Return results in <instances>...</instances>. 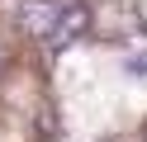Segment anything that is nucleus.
Wrapping results in <instances>:
<instances>
[{
  "label": "nucleus",
  "instance_id": "obj_1",
  "mask_svg": "<svg viewBox=\"0 0 147 142\" xmlns=\"http://www.w3.org/2000/svg\"><path fill=\"white\" fill-rule=\"evenodd\" d=\"M142 9L133 5V0H109L105 9H100V19H95V28L105 38H133V33H142Z\"/></svg>",
  "mask_w": 147,
  "mask_h": 142
},
{
  "label": "nucleus",
  "instance_id": "obj_2",
  "mask_svg": "<svg viewBox=\"0 0 147 142\" xmlns=\"http://www.w3.org/2000/svg\"><path fill=\"white\" fill-rule=\"evenodd\" d=\"M90 28H95V9H90L86 0H76V5H62V19H57V28H52L48 47H52V52H62L67 43H76V38H86Z\"/></svg>",
  "mask_w": 147,
  "mask_h": 142
},
{
  "label": "nucleus",
  "instance_id": "obj_3",
  "mask_svg": "<svg viewBox=\"0 0 147 142\" xmlns=\"http://www.w3.org/2000/svg\"><path fill=\"white\" fill-rule=\"evenodd\" d=\"M57 19H62V5H57V0H19V24L29 28L33 38H52Z\"/></svg>",
  "mask_w": 147,
  "mask_h": 142
},
{
  "label": "nucleus",
  "instance_id": "obj_4",
  "mask_svg": "<svg viewBox=\"0 0 147 142\" xmlns=\"http://www.w3.org/2000/svg\"><path fill=\"white\" fill-rule=\"evenodd\" d=\"M128 71H133V76H147V47H142V52H133V57H128Z\"/></svg>",
  "mask_w": 147,
  "mask_h": 142
},
{
  "label": "nucleus",
  "instance_id": "obj_5",
  "mask_svg": "<svg viewBox=\"0 0 147 142\" xmlns=\"http://www.w3.org/2000/svg\"><path fill=\"white\" fill-rule=\"evenodd\" d=\"M105 142H109V137H105Z\"/></svg>",
  "mask_w": 147,
  "mask_h": 142
}]
</instances>
